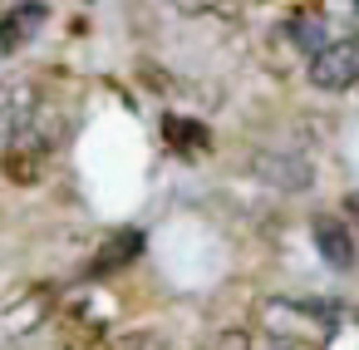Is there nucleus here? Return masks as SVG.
<instances>
[{"mask_svg":"<svg viewBox=\"0 0 359 350\" xmlns=\"http://www.w3.org/2000/svg\"><path fill=\"white\" fill-rule=\"evenodd\" d=\"M310 84L325 89V94L354 89V84H359V35H349V40H330V45L310 60Z\"/></svg>","mask_w":359,"mask_h":350,"instance_id":"1","label":"nucleus"},{"mask_svg":"<svg viewBox=\"0 0 359 350\" xmlns=\"http://www.w3.org/2000/svg\"><path fill=\"white\" fill-rule=\"evenodd\" d=\"M163 143H168L177 158H197V153L212 148V134H207V124H197V119L163 114Z\"/></svg>","mask_w":359,"mask_h":350,"instance_id":"2","label":"nucleus"},{"mask_svg":"<svg viewBox=\"0 0 359 350\" xmlns=\"http://www.w3.org/2000/svg\"><path fill=\"white\" fill-rule=\"evenodd\" d=\"M251 168H256V178H266L271 188H290V193L310 188V168H305L300 158H285V153H256Z\"/></svg>","mask_w":359,"mask_h":350,"instance_id":"3","label":"nucleus"},{"mask_svg":"<svg viewBox=\"0 0 359 350\" xmlns=\"http://www.w3.org/2000/svg\"><path fill=\"white\" fill-rule=\"evenodd\" d=\"M315 247H320V257L334 271H349L354 266V237H349V227L339 217H320L315 222Z\"/></svg>","mask_w":359,"mask_h":350,"instance_id":"4","label":"nucleus"},{"mask_svg":"<svg viewBox=\"0 0 359 350\" xmlns=\"http://www.w3.org/2000/svg\"><path fill=\"white\" fill-rule=\"evenodd\" d=\"M280 35H285V40H290V45L300 50V55H310V60H315V55H320V50L330 45L325 15H315V11H295V15L285 20V30H280Z\"/></svg>","mask_w":359,"mask_h":350,"instance_id":"5","label":"nucleus"},{"mask_svg":"<svg viewBox=\"0 0 359 350\" xmlns=\"http://www.w3.org/2000/svg\"><path fill=\"white\" fill-rule=\"evenodd\" d=\"M138 252H143V232H114V237L104 242V252L89 257V276H109V271L128 266Z\"/></svg>","mask_w":359,"mask_h":350,"instance_id":"6","label":"nucleus"},{"mask_svg":"<svg viewBox=\"0 0 359 350\" xmlns=\"http://www.w3.org/2000/svg\"><path fill=\"white\" fill-rule=\"evenodd\" d=\"M45 15H50L45 6H15L6 20H0V50H6V55H11V50H20V45L45 25Z\"/></svg>","mask_w":359,"mask_h":350,"instance_id":"7","label":"nucleus"},{"mask_svg":"<svg viewBox=\"0 0 359 350\" xmlns=\"http://www.w3.org/2000/svg\"><path fill=\"white\" fill-rule=\"evenodd\" d=\"M0 168H6L11 183L30 188V183H40V173H45V153L30 148V143H6V153H0Z\"/></svg>","mask_w":359,"mask_h":350,"instance_id":"8","label":"nucleus"},{"mask_svg":"<svg viewBox=\"0 0 359 350\" xmlns=\"http://www.w3.org/2000/svg\"><path fill=\"white\" fill-rule=\"evenodd\" d=\"M202 350H256V340H251V330H222V335H212Z\"/></svg>","mask_w":359,"mask_h":350,"instance_id":"9","label":"nucleus"},{"mask_svg":"<svg viewBox=\"0 0 359 350\" xmlns=\"http://www.w3.org/2000/svg\"><path fill=\"white\" fill-rule=\"evenodd\" d=\"M266 350H315V345H300L295 335H276V340H271Z\"/></svg>","mask_w":359,"mask_h":350,"instance_id":"10","label":"nucleus"},{"mask_svg":"<svg viewBox=\"0 0 359 350\" xmlns=\"http://www.w3.org/2000/svg\"><path fill=\"white\" fill-rule=\"evenodd\" d=\"M344 212H354V217H359V193H349V197H344Z\"/></svg>","mask_w":359,"mask_h":350,"instance_id":"11","label":"nucleus"}]
</instances>
